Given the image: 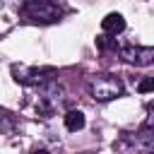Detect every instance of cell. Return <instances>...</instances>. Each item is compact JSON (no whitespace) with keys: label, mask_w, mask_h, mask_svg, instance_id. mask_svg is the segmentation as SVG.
Wrapping results in <instances>:
<instances>
[{"label":"cell","mask_w":154,"mask_h":154,"mask_svg":"<svg viewBox=\"0 0 154 154\" xmlns=\"http://www.w3.org/2000/svg\"><path fill=\"white\" fill-rule=\"evenodd\" d=\"M120 53H123V58H125L128 63H132V65H137V67H144V65L154 63V48H152V46H128V48H123Z\"/></svg>","instance_id":"3"},{"label":"cell","mask_w":154,"mask_h":154,"mask_svg":"<svg viewBox=\"0 0 154 154\" xmlns=\"http://www.w3.org/2000/svg\"><path fill=\"white\" fill-rule=\"evenodd\" d=\"M34 154H48V152H46V149H36Z\"/></svg>","instance_id":"9"},{"label":"cell","mask_w":154,"mask_h":154,"mask_svg":"<svg viewBox=\"0 0 154 154\" xmlns=\"http://www.w3.org/2000/svg\"><path fill=\"white\" fill-rule=\"evenodd\" d=\"M60 7L53 0H29L24 5V17L31 22H41V24H53L60 19Z\"/></svg>","instance_id":"2"},{"label":"cell","mask_w":154,"mask_h":154,"mask_svg":"<svg viewBox=\"0 0 154 154\" xmlns=\"http://www.w3.org/2000/svg\"><path fill=\"white\" fill-rule=\"evenodd\" d=\"M147 111H149V118H147V125L152 128V125H154V103H149V106H147Z\"/></svg>","instance_id":"8"},{"label":"cell","mask_w":154,"mask_h":154,"mask_svg":"<svg viewBox=\"0 0 154 154\" xmlns=\"http://www.w3.org/2000/svg\"><path fill=\"white\" fill-rule=\"evenodd\" d=\"M101 26H103V31H108V34H120V31L125 29V19H123V14L111 12V14H106V17L101 19Z\"/></svg>","instance_id":"4"},{"label":"cell","mask_w":154,"mask_h":154,"mask_svg":"<svg viewBox=\"0 0 154 154\" xmlns=\"http://www.w3.org/2000/svg\"><path fill=\"white\" fill-rule=\"evenodd\" d=\"M137 91H140V94H149V91H154V77H144V79H140Z\"/></svg>","instance_id":"6"},{"label":"cell","mask_w":154,"mask_h":154,"mask_svg":"<svg viewBox=\"0 0 154 154\" xmlns=\"http://www.w3.org/2000/svg\"><path fill=\"white\" fill-rule=\"evenodd\" d=\"M96 46H99L101 51H106V48H118V43L111 41L108 36H96Z\"/></svg>","instance_id":"7"},{"label":"cell","mask_w":154,"mask_h":154,"mask_svg":"<svg viewBox=\"0 0 154 154\" xmlns=\"http://www.w3.org/2000/svg\"><path fill=\"white\" fill-rule=\"evenodd\" d=\"M87 89L96 101H111L123 94V82L113 75H94L87 82Z\"/></svg>","instance_id":"1"},{"label":"cell","mask_w":154,"mask_h":154,"mask_svg":"<svg viewBox=\"0 0 154 154\" xmlns=\"http://www.w3.org/2000/svg\"><path fill=\"white\" fill-rule=\"evenodd\" d=\"M65 128L70 132H77L84 128V113L82 111H67L65 113Z\"/></svg>","instance_id":"5"}]
</instances>
